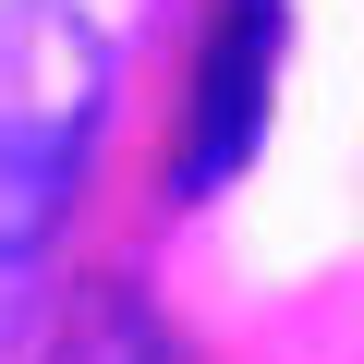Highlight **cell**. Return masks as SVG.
<instances>
[{
	"instance_id": "obj_1",
	"label": "cell",
	"mask_w": 364,
	"mask_h": 364,
	"mask_svg": "<svg viewBox=\"0 0 364 364\" xmlns=\"http://www.w3.org/2000/svg\"><path fill=\"white\" fill-rule=\"evenodd\" d=\"M109 97L122 49L85 0H0V267L49 255V231L73 219Z\"/></svg>"
},
{
	"instance_id": "obj_2",
	"label": "cell",
	"mask_w": 364,
	"mask_h": 364,
	"mask_svg": "<svg viewBox=\"0 0 364 364\" xmlns=\"http://www.w3.org/2000/svg\"><path fill=\"white\" fill-rule=\"evenodd\" d=\"M279 61H291V0H219L207 61H195V122H182V170L170 195L207 207L267 158V109H279Z\"/></svg>"
},
{
	"instance_id": "obj_3",
	"label": "cell",
	"mask_w": 364,
	"mask_h": 364,
	"mask_svg": "<svg viewBox=\"0 0 364 364\" xmlns=\"http://www.w3.org/2000/svg\"><path fill=\"white\" fill-rule=\"evenodd\" d=\"M49 364H170V340L146 328V304H85L73 340H61Z\"/></svg>"
}]
</instances>
